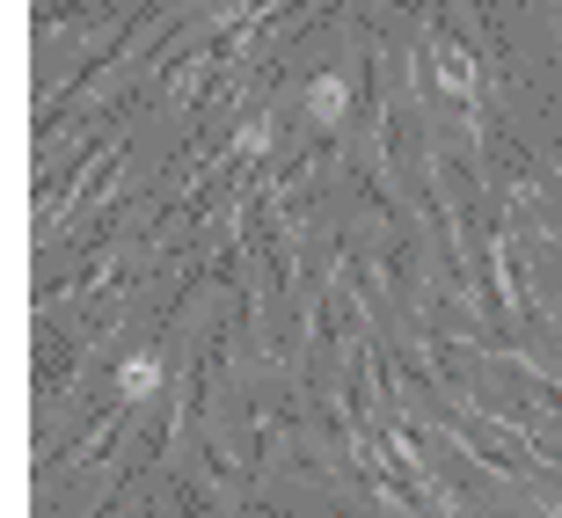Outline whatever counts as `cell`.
<instances>
[{"instance_id": "cell-1", "label": "cell", "mask_w": 562, "mask_h": 518, "mask_svg": "<svg viewBox=\"0 0 562 518\" xmlns=\"http://www.w3.org/2000/svg\"><path fill=\"white\" fill-rule=\"evenodd\" d=\"M307 110H314V125H336V117L351 110V88H344V74H322V81L307 88Z\"/></svg>"}]
</instances>
